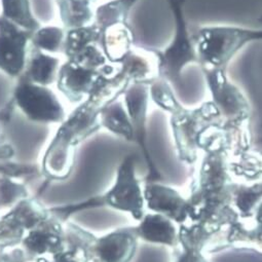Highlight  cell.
Masks as SVG:
<instances>
[{"instance_id":"44dd1931","label":"cell","mask_w":262,"mask_h":262,"mask_svg":"<svg viewBox=\"0 0 262 262\" xmlns=\"http://www.w3.org/2000/svg\"><path fill=\"white\" fill-rule=\"evenodd\" d=\"M66 30L57 26L40 27L32 33L31 47L48 54L63 52Z\"/></svg>"},{"instance_id":"484cf974","label":"cell","mask_w":262,"mask_h":262,"mask_svg":"<svg viewBox=\"0 0 262 262\" xmlns=\"http://www.w3.org/2000/svg\"><path fill=\"white\" fill-rule=\"evenodd\" d=\"M91 2H93V3H95V2H96V0H91Z\"/></svg>"},{"instance_id":"5b68a950","label":"cell","mask_w":262,"mask_h":262,"mask_svg":"<svg viewBox=\"0 0 262 262\" xmlns=\"http://www.w3.org/2000/svg\"><path fill=\"white\" fill-rule=\"evenodd\" d=\"M174 17L175 31L171 42L164 50H157L161 77L172 85H180L184 69L199 65V58L184 15V0H168Z\"/></svg>"},{"instance_id":"7a4b0ae2","label":"cell","mask_w":262,"mask_h":262,"mask_svg":"<svg viewBox=\"0 0 262 262\" xmlns=\"http://www.w3.org/2000/svg\"><path fill=\"white\" fill-rule=\"evenodd\" d=\"M202 69L226 70L232 59L249 43L262 40V29L233 25H206L191 32Z\"/></svg>"},{"instance_id":"4fadbf2b","label":"cell","mask_w":262,"mask_h":262,"mask_svg":"<svg viewBox=\"0 0 262 262\" xmlns=\"http://www.w3.org/2000/svg\"><path fill=\"white\" fill-rule=\"evenodd\" d=\"M139 239L149 244L176 248L179 245L178 228L168 217L159 213H148L143 216L138 225L134 226Z\"/></svg>"},{"instance_id":"603a6c76","label":"cell","mask_w":262,"mask_h":262,"mask_svg":"<svg viewBox=\"0 0 262 262\" xmlns=\"http://www.w3.org/2000/svg\"><path fill=\"white\" fill-rule=\"evenodd\" d=\"M174 249L175 255L173 262H209L204 255V250L200 248L192 246H181L180 249Z\"/></svg>"},{"instance_id":"277c9868","label":"cell","mask_w":262,"mask_h":262,"mask_svg":"<svg viewBox=\"0 0 262 262\" xmlns=\"http://www.w3.org/2000/svg\"><path fill=\"white\" fill-rule=\"evenodd\" d=\"M202 71L211 95V102L219 111L222 127L230 133L249 132L251 105L243 91L228 78L226 70Z\"/></svg>"},{"instance_id":"8fae6325","label":"cell","mask_w":262,"mask_h":262,"mask_svg":"<svg viewBox=\"0 0 262 262\" xmlns=\"http://www.w3.org/2000/svg\"><path fill=\"white\" fill-rule=\"evenodd\" d=\"M143 196L148 210L162 214L179 225L187 222L191 216L188 199L183 198L175 188L161 182H144Z\"/></svg>"},{"instance_id":"d4e9b609","label":"cell","mask_w":262,"mask_h":262,"mask_svg":"<svg viewBox=\"0 0 262 262\" xmlns=\"http://www.w3.org/2000/svg\"><path fill=\"white\" fill-rule=\"evenodd\" d=\"M93 262H101V261H99V260H97V259H93Z\"/></svg>"},{"instance_id":"8992f818","label":"cell","mask_w":262,"mask_h":262,"mask_svg":"<svg viewBox=\"0 0 262 262\" xmlns=\"http://www.w3.org/2000/svg\"><path fill=\"white\" fill-rule=\"evenodd\" d=\"M93 208L109 207L129 214L140 221L145 215L143 187L137 177L136 157L127 155L119 164L112 187L100 196L90 199Z\"/></svg>"},{"instance_id":"5bb4252c","label":"cell","mask_w":262,"mask_h":262,"mask_svg":"<svg viewBox=\"0 0 262 262\" xmlns=\"http://www.w3.org/2000/svg\"><path fill=\"white\" fill-rule=\"evenodd\" d=\"M67 235L68 247L50 257H38L35 262H91L93 261L92 248L96 241V236L92 233L70 224Z\"/></svg>"},{"instance_id":"6da1fadb","label":"cell","mask_w":262,"mask_h":262,"mask_svg":"<svg viewBox=\"0 0 262 262\" xmlns=\"http://www.w3.org/2000/svg\"><path fill=\"white\" fill-rule=\"evenodd\" d=\"M129 85L130 81L120 70L111 76H104L89 97L65 118L43 158L42 172L49 179L64 180L69 177L77 146L101 128L102 109L122 97Z\"/></svg>"},{"instance_id":"7c38bea8","label":"cell","mask_w":262,"mask_h":262,"mask_svg":"<svg viewBox=\"0 0 262 262\" xmlns=\"http://www.w3.org/2000/svg\"><path fill=\"white\" fill-rule=\"evenodd\" d=\"M138 241L134 226L117 228L96 238L93 257L101 262H132L138 251Z\"/></svg>"},{"instance_id":"7402d4cb","label":"cell","mask_w":262,"mask_h":262,"mask_svg":"<svg viewBox=\"0 0 262 262\" xmlns=\"http://www.w3.org/2000/svg\"><path fill=\"white\" fill-rule=\"evenodd\" d=\"M150 100L164 111L171 113L181 104L177 99L172 84L163 77H159L149 83Z\"/></svg>"},{"instance_id":"9a60e30c","label":"cell","mask_w":262,"mask_h":262,"mask_svg":"<svg viewBox=\"0 0 262 262\" xmlns=\"http://www.w3.org/2000/svg\"><path fill=\"white\" fill-rule=\"evenodd\" d=\"M100 46L109 63L120 65L135 47L128 23L115 24L102 30Z\"/></svg>"},{"instance_id":"e0dca14e","label":"cell","mask_w":262,"mask_h":262,"mask_svg":"<svg viewBox=\"0 0 262 262\" xmlns=\"http://www.w3.org/2000/svg\"><path fill=\"white\" fill-rule=\"evenodd\" d=\"M101 127L127 142L134 143V130L123 102L115 100L105 106L100 113Z\"/></svg>"},{"instance_id":"3957f363","label":"cell","mask_w":262,"mask_h":262,"mask_svg":"<svg viewBox=\"0 0 262 262\" xmlns=\"http://www.w3.org/2000/svg\"><path fill=\"white\" fill-rule=\"evenodd\" d=\"M169 118L177 158L188 166L199 162L202 140L208 130L222 125L219 111L211 101L190 108L180 104L169 113Z\"/></svg>"},{"instance_id":"30bf717a","label":"cell","mask_w":262,"mask_h":262,"mask_svg":"<svg viewBox=\"0 0 262 262\" xmlns=\"http://www.w3.org/2000/svg\"><path fill=\"white\" fill-rule=\"evenodd\" d=\"M118 68L119 65L107 70H96L66 61L60 66L56 80L57 89L70 103L79 104L89 97L104 76L113 75Z\"/></svg>"},{"instance_id":"ac0fdd59","label":"cell","mask_w":262,"mask_h":262,"mask_svg":"<svg viewBox=\"0 0 262 262\" xmlns=\"http://www.w3.org/2000/svg\"><path fill=\"white\" fill-rule=\"evenodd\" d=\"M94 4L91 0H57L64 29L81 28L94 23Z\"/></svg>"},{"instance_id":"52a82bcc","label":"cell","mask_w":262,"mask_h":262,"mask_svg":"<svg viewBox=\"0 0 262 262\" xmlns=\"http://www.w3.org/2000/svg\"><path fill=\"white\" fill-rule=\"evenodd\" d=\"M13 103L31 121L37 123H62L66 118L65 109L49 88L18 78L14 89Z\"/></svg>"},{"instance_id":"ba28073f","label":"cell","mask_w":262,"mask_h":262,"mask_svg":"<svg viewBox=\"0 0 262 262\" xmlns=\"http://www.w3.org/2000/svg\"><path fill=\"white\" fill-rule=\"evenodd\" d=\"M123 104L133 125L134 143L139 146L147 164L148 173L144 182H161L163 177L158 170L147 145V115L150 95L149 84L133 83L122 94Z\"/></svg>"},{"instance_id":"2e32d148","label":"cell","mask_w":262,"mask_h":262,"mask_svg":"<svg viewBox=\"0 0 262 262\" xmlns=\"http://www.w3.org/2000/svg\"><path fill=\"white\" fill-rule=\"evenodd\" d=\"M59 69L58 58L31 47L26 68L21 77L35 84L49 86L56 82Z\"/></svg>"},{"instance_id":"ffe728a7","label":"cell","mask_w":262,"mask_h":262,"mask_svg":"<svg viewBox=\"0 0 262 262\" xmlns=\"http://www.w3.org/2000/svg\"><path fill=\"white\" fill-rule=\"evenodd\" d=\"M2 16L19 27L34 32L41 26L34 17L30 0H0Z\"/></svg>"},{"instance_id":"cb8c5ba5","label":"cell","mask_w":262,"mask_h":262,"mask_svg":"<svg viewBox=\"0 0 262 262\" xmlns=\"http://www.w3.org/2000/svg\"><path fill=\"white\" fill-rule=\"evenodd\" d=\"M15 155L13 146L6 140L3 133V128L0 126V163L10 161Z\"/></svg>"},{"instance_id":"d6986e66","label":"cell","mask_w":262,"mask_h":262,"mask_svg":"<svg viewBox=\"0 0 262 262\" xmlns=\"http://www.w3.org/2000/svg\"><path fill=\"white\" fill-rule=\"evenodd\" d=\"M139 0H109L95 10L94 23L100 31L115 25L127 23L130 11Z\"/></svg>"},{"instance_id":"9c48e42d","label":"cell","mask_w":262,"mask_h":262,"mask_svg":"<svg viewBox=\"0 0 262 262\" xmlns=\"http://www.w3.org/2000/svg\"><path fill=\"white\" fill-rule=\"evenodd\" d=\"M32 33L0 15V70L12 78L24 73Z\"/></svg>"}]
</instances>
